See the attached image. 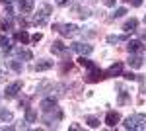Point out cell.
I'll use <instances>...</instances> for the list:
<instances>
[{
    "instance_id": "obj_1",
    "label": "cell",
    "mask_w": 146,
    "mask_h": 131,
    "mask_svg": "<svg viewBox=\"0 0 146 131\" xmlns=\"http://www.w3.org/2000/svg\"><path fill=\"white\" fill-rule=\"evenodd\" d=\"M125 129H133V131H138V129H146V116L144 114H133L125 120Z\"/></svg>"
},
{
    "instance_id": "obj_2",
    "label": "cell",
    "mask_w": 146,
    "mask_h": 131,
    "mask_svg": "<svg viewBox=\"0 0 146 131\" xmlns=\"http://www.w3.org/2000/svg\"><path fill=\"white\" fill-rule=\"evenodd\" d=\"M51 12H53L51 4H43V6L39 8V12L33 16V24H35V26H43V24H47L49 16H51Z\"/></svg>"
},
{
    "instance_id": "obj_3",
    "label": "cell",
    "mask_w": 146,
    "mask_h": 131,
    "mask_svg": "<svg viewBox=\"0 0 146 131\" xmlns=\"http://www.w3.org/2000/svg\"><path fill=\"white\" fill-rule=\"evenodd\" d=\"M53 30L58 32L60 35H64V37H74V35L78 33V28H76L74 24H55Z\"/></svg>"
},
{
    "instance_id": "obj_4",
    "label": "cell",
    "mask_w": 146,
    "mask_h": 131,
    "mask_svg": "<svg viewBox=\"0 0 146 131\" xmlns=\"http://www.w3.org/2000/svg\"><path fill=\"white\" fill-rule=\"evenodd\" d=\"M90 73L86 75V82H98V80H103L105 78V73L101 71L98 65H94L92 69H88Z\"/></svg>"
},
{
    "instance_id": "obj_5",
    "label": "cell",
    "mask_w": 146,
    "mask_h": 131,
    "mask_svg": "<svg viewBox=\"0 0 146 131\" xmlns=\"http://www.w3.org/2000/svg\"><path fill=\"white\" fill-rule=\"evenodd\" d=\"M20 90H22V80H16V82H12V84H8L6 86V92H4V96L8 100L16 98L18 94H20Z\"/></svg>"
},
{
    "instance_id": "obj_6",
    "label": "cell",
    "mask_w": 146,
    "mask_h": 131,
    "mask_svg": "<svg viewBox=\"0 0 146 131\" xmlns=\"http://www.w3.org/2000/svg\"><path fill=\"white\" fill-rule=\"evenodd\" d=\"M51 51L55 55H62L64 59H70V53L66 51V47H64L62 41H53V43H51Z\"/></svg>"
},
{
    "instance_id": "obj_7",
    "label": "cell",
    "mask_w": 146,
    "mask_h": 131,
    "mask_svg": "<svg viewBox=\"0 0 146 131\" xmlns=\"http://www.w3.org/2000/svg\"><path fill=\"white\" fill-rule=\"evenodd\" d=\"M142 53H131V57H129V67L131 69H140L142 67Z\"/></svg>"
},
{
    "instance_id": "obj_8",
    "label": "cell",
    "mask_w": 146,
    "mask_h": 131,
    "mask_svg": "<svg viewBox=\"0 0 146 131\" xmlns=\"http://www.w3.org/2000/svg\"><path fill=\"white\" fill-rule=\"evenodd\" d=\"M72 51H76L80 55H90L94 51V47L88 43H72Z\"/></svg>"
},
{
    "instance_id": "obj_9",
    "label": "cell",
    "mask_w": 146,
    "mask_h": 131,
    "mask_svg": "<svg viewBox=\"0 0 146 131\" xmlns=\"http://www.w3.org/2000/svg\"><path fill=\"white\" fill-rule=\"evenodd\" d=\"M123 73V63H115V65H111L107 71H105V78L109 77H119Z\"/></svg>"
},
{
    "instance_id": "obj_10",
    "label": "cell",
    "mask_w": 146,
    "mask_h": 131,
    "mask_svg": "<svg viewBox=\"0 0 146 131\" xmlns=\"http://www.w3.org/2000/svg\"><path fill=\"white\" fill-rule=\"evenodd\" d=\"M127 49H129V53H142L144 51V45H142V41H138V39H133V41L127 43Z\"/></svg>"
},
{
    "instance_id": "obj_11",
    "label": "cell",
    "mask_w": 146,
    "mask_h": 131,
    "mask_svg": "<svg viewBox=\"0 0 146 131\" xmlns=\"http://www.w3.org/2000/svg\"><path fill=\"white\" fill-rule=\"evenodd\" d=\"M119 120H121V116H119V112H107V116H105V123L109 125V127H115L117 123H119Z\"/></svg>"
},
{
    "instance_id": "obj_12",
    "label": "cell",
    "mask_w": 146,
    "mask_h": 131,
    "mask_svg": "<svg viewBox=\"0 0 146 131\" xmlns=\"http://www.w3.org/2000/svg\"><path fill=\"white\" fill-rule=\"evenodd\" d=\"M39 108L43 110V112H51V110H55L56 108V98H45V100H41V104H39Z\"/></svg>"
},
{
    "instance_id": "obj_13",
    "label": "cell",
    "mask_w": 146,
    "mask_h": 131,
    "mask_svg": "<svg viewBox=\"0 0 146 131\" xmlns=\"http://www.w3.org/2000/svg\"><path fill=\"white\" fill-rule=\"evenodd\" d=\"M18 8L23 14H31L33 12V0H18Z\"/></svg>"
},
{
    "instance_id": "obj_14",
    "label": "cell",
    "mask_w": 146,
    "mask_h": 131,
    "mask_svg": "<svg viewBox=\"0 0 146 131\" xmlns=\"http://www.w3.org/2000/svg\"><path fill=\"white\" fill-rule=\"evenodd\" d=\"M136 26H138V20H136V18H131V20H127V22L123 24V30H125V33L136 32Z\"/></svg>"
},
{
    "instance_id": "obj_15",
    "label": "cell",
    "mask_w": 146,
    "mask_h": 131,
    "mask_svg": "<svg viewBox=\"0 0 146 131\" xmlns=\"http://www.w3.org/2000/svg\"><path fill=\"white\" fill-rule=\"evenodd\" d=\"M129 102H131V92L121 90V92H119V98H117V104H119V106H125V104H129Z\"/></svg>"
},
{
    "instance_id": "obj_16",
    "label": "cell",
    "mask_w": 146,
    "mask_h": 131,
    "mask_svg": "<svg viewBox=\"0 0 146 131\" xmlns=\"http://www.w3.org/2000/svg\"><path fill=\"white\" fill-rule=\"evenodd\" d=\"M53 67V61H39L37 65H35V71L37 73H43V71H49Z\"/></svg>"
},
{
    "instance_id": "obj_17",
    "label": "cell",
    "mask_w": 146,
    "mask_h": 131,
    "mask_svg": "<svg viewBox=\"0 0 146 131\" xmlns=\"http://www.w3.org/2000/svg\"><path fill=\"white\" fill-rule=\"evenodd\" d=\"M74 16H78V18L84 20V18L90 16V10H88V8H82V6H76V8H74Z\"/></svg>"
},
{
    "instance_id": "obj_18",
    "label": "cell",
    "mask_w": 146,
    "mask_h": 131,
    "mask_svg": "<svg viewBox=\"0 0 146 131\" xmlns=\"http://www.w3.org/2000/svg\"><path fill=\"white\" fill-rule=\"evenodd\" d=\"M27 112H25V121L27 123H33L35 120H37V112H35L33 108H25Z\"/></svg>"
},
{
    "instance_id": "obj_19",
    "label": "cell",
    "mask_w": 146,
    "mask_h": 131,
    "mask_svg": "<svg viewBox=\"0 0 146 131\" xmlns=\"http://www.w3.org/2000/svg\"><path fill=\"white\" fill-rule=\"evenodd\" d=\"M127 39V33L125 35H107V43H121V41H125Z\"/></svg>"
},
{
    "instance_id": "obj_20",
    "label": "cell",
    "mask_w": 146,
    "mask_h": 131,
    "mask_svg": "<svg viewBox=\"0 0 146 131\" xmlns=\"http://www.w3.org/2000/svg\"><path fill=\"white\" fill-rule=\"evenodd\" d=\"M12 28V18H2L0 20V30L2 32H6V30H10Z\"/></svg>"
},
{
    "instance_id": "obj_21",
    "label": "cell",
    "mask_w": 146,
    "mask_h": 131,
    "mask_svg": "<svg viewBox=\"0 0 146 131\" xmlns=\"http://www.w3.org/2000/svg\"><path fill=\"white\" fill-rule=\"evenodd\" d=\"M16 39H18V41H22V43H27L31 37L27 35V32H18V33H16Z\"/></svg>"
},
{
    "instance_id": "obj_22",
    "label": "cell",
    "mask_w": 146,
    "mask_h": 131,
    "mask_svg": "<svg viewBox=\"0 0 146 131\" xmlns=\"http://www.w3.org/2000/svg\"><path fill=\"white\" fill-rule=\"evenodd\" d=\"M14 53L18 55V57H23V59H31V57H33L29 51H25V49H14Z\"/></svg>"
},
{
    "instance_id": "obj_23",
    "label": "cell",
    "mask_w": 146,
    "mask_h": 131,
    "mask_svg": "<svg viewBox=\"0 0 146 131\" xmlns=\"http://www.w3.org/2000/svg\"><path fill=\"white\" fill-rule=\"evenodd\" d=\"M88 125H90L92 129H98V127H100V120H98L96 116H90V118H88Z\"/></svg>"
},
{
    "instance_id": "obj_24",
    "label": "cell",
    "mask_w": 146,
    "mask_h": 131,
    "mask_svg": "<svg viewBox=\"0 0 146 131\" xmlns=\"http://www.w3.org/2000/svg\"><path fill=\"white\" fill-rule=\"evenodd\" d=\"M8 65L12 67V69H14V71H16V73H22V63H20V61H8Z\"/></svg>"
},
{
    "instance_id": "obj_25",
    "label": "cell",
    "mask_w": 146,
    "mask_h": 131,
    "mask_svg": "<svg viewBox=\"0 0 146 131\" xmlns=\"http://www.w3.org/2000/svg\"><path fill=\"white\" fill-rule=\"evenodd\" d=\"M0 120H2V121H10L12 120V114L8 112V110H0Z\"/></svg>"
},
{
    "instance_id": "obj_26",
    "label": "cell",
    "mask_w": 146,
    "mask_h": 131,
    "mask_svg": "<svg viewBox=\"0 0 146 131\" xmlns=\"http://www.w3.org/2000/svg\"><path fill=\"white\" fill-rule=\"evenodd\" d=\"M125 14H127V10H125V8H117V10H115V14H113V18H123Z\"/></svg>"
},
{
    "instance_id": "obj_27",
    "label": "cell",
    "mask_w": 146,
    "mask_h": 131,
    "mask_svg": "<svg viewBox=\"0 0 146 131\" xmlns=\"http://www.w3.org/2000/svg\"><path fill=\"white\" fill-rule=\"evenodd\" d=\"M56 4H58L60 8H66L68 4H70V0H56Z\"/></svg>"
},
{
    "instance_id": "obj_28",
    "label": "cell",
    "mask_w": 146,
    "mask_h": 131,
    "mask_svg": "<svg viewBox=\"0 0 146 131\" xmlns=\"http://www.w3.org/2000/svg\"><path fill=\"white\" fill-rule=\"evenodd\" d=\"M123 77L127 78V80H136V78H138V77H136V75H133V73H125Z\"/></svg>"
},
{
    "instance_id": "obj_29",
    "label": "cell",
    "mask_w": 146,
    "mask_h": 131,
    "mask_svg": "<svg viewBox=\"0 0 146 131\" xmlns=\"http://www.w3.org/2000/svg\"><path fill=\"white\" fill-rule=\"evenodd\" d=\"M129 2H131V6H135V8L142 6V0H129Z\"/></svg>"
},
{
    "instance_id": "obj_30",
    "label": "cell",
    "mask_w": 146,
    "mask_h": 131,
    "mask_svg": "<svg viewBox=\"0 0 146 131\" xmlns=\"http://www.w3.org/2000/svg\"><path fill=\"white\" fill-rule=\"evenodd\" d=\"M41 37H43L41 33H35L33 37H31V41H33V43H37V41H41Z\"/></svg>"
},
{
    "instance_id": "obj_31",
    "label": "cell",
    "mask_w": 146,
    "mask_h": 131,
    "mask_svg": "<svg viewBox=\"0 0 146 131\" xmlns=\"http://www.w3.org/2000/svg\"><path fill=\"white\" fill-rule=\"evenodd\" d=\"M101 2H103L105 6H109V8H113V6H115V0H101Z\"/></svg>"
},
{
    "instance_id": "obj_32",
    "label": "cell",
    "mask_w": 146,
    "mask_h": 131,
    "mask_svg": "<svg viewBox=\"0 0 146 131\" xmlns=\"http://www.w3.org/2000/svg\"><path fill=\"white\" fill-rule=\"evenodd\" d=\"M138 35H140V39H142V41H146V30H140Z\"/></svg>"
},
{
    "instance_id": "obj_33",
    "label": "cell",
    "mask_w": 146,
    "mask_h": 131,
    "mask_svg": "<svg viewBox=\"0 0 146 131\" xmlns=\"http://www.w3.org/2000/svg\"><path fill=\"white\" fill-rule=\"evenodd\" d=\"M4 78H6V71H4V69H2V67H0V82H2V80H4Z\"/></svg>"
},
{
    "instance_id": "obj_34",
    "label": "cell",
    "mask_w": 146,
    "mask_h": 131,
    "mask_svg": "<svg viewBox=\"0 0 146 131\" xmlns=\"http://www.w3.org/2000/svg\"><path fill=\"white\" fill-rule=\"evenodd\" d=\"M70 129H74V131H78V129H80V125H78V123H72V125H70Z\"/></svg>"
},
{
    "instance_id": "obj_35",
    "label": "cell",
    "mask_w": 146,
    "mask_h": 131,
    "mask_svg": "<svg viewBox=\"0 0 146 131\" xmlns=\"http://www.w3.org/2000/svg\"><path fill=\"white\" fill-rule=\"evenodd\" d=\"M2 2H4V4H12V0H2Z\"/></svg>"
},
{
    "instance_id": "obj_36",
    "label": "cell",
    "mask_w": 146,
    "mask_h": 131,
    "mask_svg": "<svg viewBox=\"0 0 146 131\" xmlns=\"http://www.w3.org/2000/svg\"><path fill=\"white\" fill-rule=\"evenodd\" d=\"M123 2H129V0H123Z\"/></svg>"
},
{
    "instance_id": "obj_37",
    "label": "cell",
    "mask_w": 146,
    "mask_h": 131,
    "mask_svg": "<svg viewBox=\"0 0 146 131\" xmlns=\"http://www.w3.org/2000/svg\"><path fill=\"white\" fill-rule=\"evenodd\" d=\"M144 22H146V18H144Z\"/></svg>"
}]
</instances>
